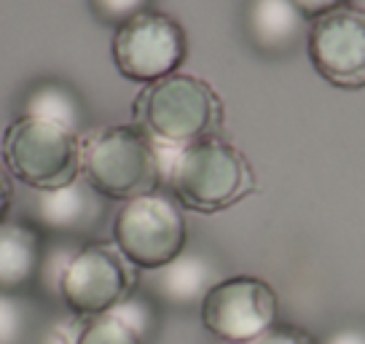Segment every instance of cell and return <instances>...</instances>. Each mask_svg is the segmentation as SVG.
I'll return each mask as SVG.
<instances>
[{"mask_svg":"<svg viewBox=\"0 0 365 344\" xmlns=\"http://www.w3.org/2000/svg\"><path fill=\"white\" fill-rule=\"evenodd\" d=\"M167 156L137 124L105 126L81 140V175L100 196L126 202L159 188Z\"/></svg>","mask_w":365,"mask_h":344,"instance_id":"6da1fadb","label":"cell"},{"mask_svg":"<svg viewBox=\"0 0 365 344\" xmlns=\"http://www.w3.org/2000/svg\"><path fill=\"white\" fill-rule=\"evenodd\" d=\"M220 121L223 103L215 89L188 73H172L145 84L135 100V124L167 151L212 138Z\"/></svg>","mask_w":365,"mask_h":344,"instance_id":"7a4b0ae2","label":"cell"},{"mask_svg":"<svg viewBox=\"0 0 365 344\" xmlns=\"http://www.w3.org/2000/svg\"><path fill=\"white\" fill-rule=\"evenodd\" d=\"M164 178L175 199L196 213H217L237 205L255 183L242 151L215 135L170 151Z\"/></svg>","mask_w":365,"mask_h":344,"instance_id":"3957f363","label":"cell"},{"mask_svg":"<svg viewBox=\"0 0 365 344\" xmlns=\"http://www.w3.org/2000/svg\"><path fill=\"white\" fill-rule=\"evenodd\" d=\"M3 159L14 178L38 191L68 186L81 175V138L57 121L22 116L3 135Z\"/></svg>","mask_w":365,"mask_h":344,"instance_id":"277c9868","label":"cell"},{"mask_svg":"<svg viewBox=\"0 0 365 344\" xmlns=\"http://www.w3.org/2000/svg\"><path fill=\"white\" fill-rule=\"evenodd\" d=\"M188 229L178 202L167 194L126 199L113 221V242L126 261L156 272L185 251Z\"/></svg>","mask_w":365,"mask_h":344,"instance_id":"5b68a950","label":"cell"},{"mask_svg":"<svg viewBox=\"0 0 365 344\" xmlns=\"http://www.w3.org/2000/svg\"><path fill=\"white\" fill-rule=\"evenodd\" d=\"M62 301L81 318L113 312L135 288V269L118 248L86 245L70 256L57 277Z\"/></svg>","mask_w":365,"mask_h":344,"instance_id":"8992f818","label":"cell"},{"mask_svg":"<svg viewBox=\"0 0 365 344\" xmlns=\"http://www.w3.org/2000/svg\"><path fill=\"white\" fill-rule=\"evenodd\" d=\"M188 54V41L180 22L170 14L148 11L137 14L113 35V62L118 73L137 84H153L178 73Z\"/></svg>","mask_w":365,"mask_h":344,"instance_id":"52a82bcc","label":"cell"},{"mask_svg":"<svg viewBox=\"0 0 365 344\" xmlns=\"http://www.w3.org/2000/svg\"><path fill=\"white\" fill-rule=\"evenodd\" d=\"M279 298L261 277H223L202 298V323L228 344H250L277 325Z\"/></svg>","mask_w":365,"mask_h":344,"instance_id":"ba28073f","label":"cell"},{"mask_svg":"<svg viewBox=\"0 0 365 344\" xmlns=\"http://www.w3.org/2000/svg\"><path fill=\"white\" fill-rule=\"evenodd\" d=\"M307 51L322 79L339 89L365 86V11L341 6L309 22Z\"/></svg>","mask_w":365,"mask_h":344,"instance_id":"9c48e42d","label":"cell"},{"mask_svg":"<svg viewBox=\"0 0 365 344\" xmlns=\"http://www.w3.org/2000/svg\"><path fill=\"white\" fill-rule=\"evenodd\" d=\"M245 30L252 46L263 54H290L307 38L309 19L293 0H247Z\"/></svg>","mask_w":365,"mask_h":344,"instance_id":"30bf717a","label":"cell"},{"mask_svg":"<svg viewBox=\"0 0 365 344\" xmlns=\"http://www.w3.org/2000/svg\"><path fill=\"white\" fill-rule=\"evenodd\" d=\"M103 196L97 194L86 178H76L68 186L46 188L38 194V218L46 229L62 234H78L91 229L103 216Z\"/></svg>","mask_w":365,"mask_h":344,"instance_id":"8fae6325","label":"cell"},{"mask_svg":"<svg viewBox=\"0 0 365 344\" xmlns=\"http://www.w3.org/2000/svg\"><path fill=\"white\" fill-rule=\"evenodd\" d=\"M215 266L207 261L199 253L182 251L175 261L156 269V290L161 298H167L170 304L188 307V304H202L207 290L215 285Z\"/></svg>","mask_w":365,"mask_h":344,"instance_id":"7c38bea8","label":"cell"},{"mask_svg":"<svg viewBox=\"0 0 365 344\" xmlns=\"http://www.w3.org/2000/svg\"><path fill=\"white\" fill-rule=\"evenodd\" d=\"M41 266V242L33 229L16 221H0V293H14Z\"/></svg>","mask_w":365,"mask_h":344,"instance_id":"4fadbf2b","label":"cell"},{"mask_svg":"<svg viewBox=\"0 0 365 344\" xmlns=\"http://www.w3.org/2000/svg\"><path fill=\"white\" fill-rule=\"evenodd\" d=\"M24 116L48 118V121H57V124L78 132L83 108H81V100L76 97V92L68 89L65 84H41L27 94Z\"/></svg>","mask_w":365,"mask_h":344,"instance_id":"5bb4252c","label":"cell"},{"mask_svg":"<svg viewBox=\"0 0 365 344\" xmlns=\"http://www.w3.org/2000/svg\"><path fill=\"white\" fill-rule=\"evenodd\" d=\"M73 344H145V333L137 331L121 315L105 312V315L89 318Z\"/></svg>","mask_w":365,"mask_h":344,"instance_id":"9a60e30c","label":"cell"},{"mask_svg":"<svg viewBox=\"0 0 365 344\" xmlns=\"http://www.w3.org/2000/svg\"><path fill=\"white\" fill-rule=\"evenodd\" d=\"M27 336V315L19 298L0 293V344H22Z\"/></svg>","mask_w":365,"mask_h":344,"instance_id":"2e32d148","label":"cell"},{"mask_svg":"<svg viewBox=\"0 0 365 344\" xmlns=\"http://www.w3.org/2000/svg\"><path fill=\"white\" fill-rule=\"evenodd\" d=\"M89 6L100 22L121 27V24L129 22L132 16L148 11L150 0H89Z\"/></svg>","mask_w":365,"mask_h":344,"instance_id":"e0dca14e","label":"cell"},{"mask_svg":"<svg viewBox=\"0 0 365 344\" xmlns=\"http://www.w3.org/2000/svg\"><path fill=\"white\" fill-rule=\"evenodd\" d=\"M250 344H319L314 336H309L307 331H301L296 325H272L266 333H261L258 339H252Z\"/></svg>","mask_w":365,"mask_h":344,"instance_id":"ac0fdd59","label":"cell"},{"mask_svg":"<svg viewBox=\"0 0 365 344\" xmlns=\"http://www.w3.org/2000/svg\"><path fill=\"white\" fill-rule=\"evenodd\" d=\"M293 6L307 16L309 22H314L322 14H331L341 6H349V0H293Z\"/></svg>","mask_w":365,"mask_h":344,"instance_id":"d6986e66","label":"cell"},{"mask_svg":"<svg viewBox=\"0 0 365 344\" xmlns=\"http://www.w3.org/2000/svg\"><path fill=\"white\" fill-rule=\"evenodd\" d=\"M319 344H365V325H344L328 333Z\"/></svg>","mask_w":365,"mask_h":344,"instance_id":"ffe728a7","label":"cell"},{"mask_svg":"<svg viewBox=\"0 0 365 344\" xmlns=\"http://www.w3.org/2000/svg\"><path fill=\"white\" fill-rule=\"evenodd\" d=\"M11 181H9V175L3 172V167H0V221H3V216H6V210H9V205H11Z\"/></svg>","mask_w":365,"mask_h":344,"instance_id":"44dd1931","label":"cell"}]
</instances>
